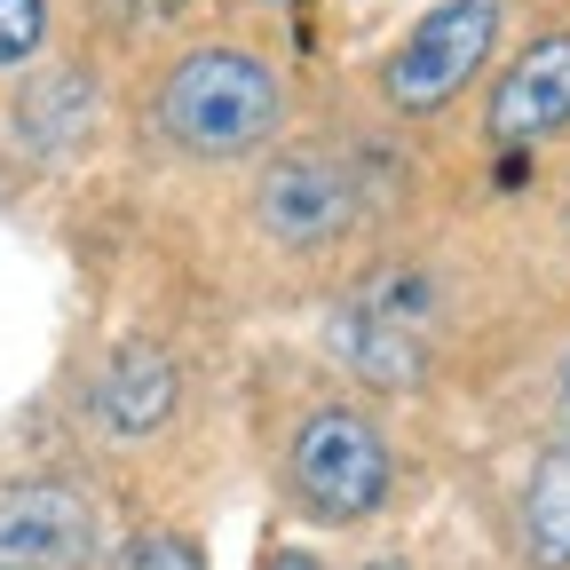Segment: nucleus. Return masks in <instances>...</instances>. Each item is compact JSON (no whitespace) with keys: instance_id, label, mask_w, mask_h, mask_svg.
<instances>
[{"instance_id":"2","label":"nucleus","mask_w":570,"mask_h":570,"mask_svg":"<svg viewBox=\"0 0 570 570\" xmlns=\"http://www.w3.org/2000/svg\"><path fill=\"white\" fill-rule=\"evenodd\" d=\"M238 223L246 238L285 262V269H325L341 262L373 223V183H365V159L348 142H325V135H294V142H269L246 175V198H238Z\"/></svg>"},{"instance_id":"3","label":"nucleus","mask_w":570,"mask_h":570,"mask_svg":"<svg viewBox=\"0 0 570 570\" xmlns=\"http://www.w3.org/2000/svg\"><path fill=\"white\" fill-rule=\"evenodd\" d=\"M277 491L317 531H356L396 499V444L356 396H302L277 436Z\"/></svg>"},{"instance_id":"4","label":"nucleus","mask_w":570,"mask_h":570,"mask_svg":"<svg viewBox=\"0 0 570 570\" xmlns=\"http://www.w3.org/2000/svg\"><path fill=\"white\" fill-rule=\"evenodd\" d=\"M499 24H508V9L499 0H436L373 71V96L396 111V119H436L452 111L475 80L483 63L499 56Z\"/></svg>"},{"instance_id":"12","label":"nucleus","mask_w":570,"mask_h":570,"mask_svg":"<svg viewBox=\"0 0 570 570\" xmlns=\"http://www.w3.org/2000/svg\"><path fill=\"white\" fill-rule=\"evenodd\" d=\"M262 570H325V562L302 554V547H277V554H262Z\"/></svg>"},{"instance_id":"8","label":"nucleus","mask_w":570,"mask_h":570,"mask_svg":"<svg viewBox=\"0 0 570 570\" xmlns=\"http://www.w3.org/2000/svg\"><path fill=\"white\" fill-rule=\"evenodd\" d=\"M508 547L523 570H570V444H547L508 499Z\"/></svg>"},{"instance_id":"14","label":"nucleus","mask_w":570,"mask_h":570,"mask_svg":"<svg viewBox=\"0 0 570 570\" xmlns=\"http://www.w3.org/2000/svg\"><path fill=\"white\" fill-rule=\"evenodd\" d=\"M246 9H294V0H246Z\"/></svg>"},{"instance_id":"11","label":"nucleus","mask_w":570,"mask_h":570,"mask_svg":"<svg viewBox=\"0 0 570 570\" xmlns=\"http://www.w3.org/2000/svg\"><path fill=\"white\" fill-rule=\"evenodd\" d=\"M554 444H570V356H562V373H554Z\"/></svg>"},{"instance_id":"7","label":"nucleus","mask_w":570,"mask_h":570,"mask_svg":"<svg viewBox=\"0 0 570 570\" xmlns=\"http://www.w3.org/2000/svg\"><path fill=\"white\" fill-rule=\"evenodd\" d=\"M554 135H570V24L531 32L508 63H499V80L483 96V142L499 159L539 151Z\"/></svg>"},{"instance_id":"5","label":"nucleus","mask_w":570,"mask_h":570,"mask_svg":"<svg viewBox=\"0 0 570 570\" xmlns=\"http://www.w3.org/2000/svg\"><path fill=\"white\" fill-rule=\"evenodd\" d=\"M190 412V373L167 341H111L96 356V373L80 381V428L111 452H151L167 444Z\"/></svg>"},{"instance_id":"10","label":"nucleus","mask_w":570,"mask_h":570,"mask_svg":"<svg viewBox=\"0 0 570 570\" xmlns=\"http://www.w3.org/2000/svg\"><path fill=\"white\" fill-rule=\"evenodd\" d=\"M48 40V0H0V71L32 63Z\"/></svg>"},{"instance_id":"1","label":"nucleus","mask_w":570,"mask_h":570,"mask_svg":"<svg viewBox=\"0 0 570 570\" xmlns=\"http://www.w3.org/2000/svg\"><path fill=\"white\" fill-rule=\"evenodd\" d=\"M294 96H285L277 63L230 40H198L183 48L159 80H151V135L190 167H238L262 159L269 142H285Z\"/></svg>"},{"instance_id":"6","label":"nucleus","mask_w":570,"mask_h":570,"mask_svg":"<svg viewBox=\"0 0 570 570\" xmlns=\"http://www.w3.org/2000/svg\"><path fill=\"white\" fill-rule=\"evenodd\" d=\"M104 554H111L104 499L80 475L0 483V570H96Z\"/></svg>"},{"instance_id":"9","label":"nucleus","mask_w":570,"mask_h":570,"mask_svg":"<svg viewBox=\"0 0 570 570\" xmlns=\"http://www.w3.org/2000/svg\"><path fill=\"white\" fill-rule=\"evenodd\" d=\"M96 570H206V547H198L190 531H175V523H142V531H127Z\"/></svg>"},{"instance_id":"13","label":"nucleus","mask_w":570,"mask_h":570,"mask_svg":"<svg viewBox=\"0 0 570 570\" xmlns=\"http://www.w3.org/2000/svg\"><path fill=\"white\" fill-rule=\"evenodd\" d=\"M356 570H420V562H412V554H365Z\"/></svg>"}]
</instances>
